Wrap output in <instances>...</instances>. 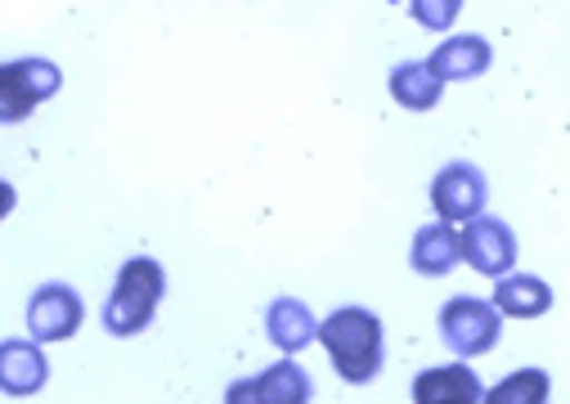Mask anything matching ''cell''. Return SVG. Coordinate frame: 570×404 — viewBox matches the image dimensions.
Instances as JSON below:
<instances>
[{"mask_svg":"<svg viewBox=\"0 0 570 404\" xmlns=\"http://www.w3.org/2000/svg\"><path fill=\"white\" fill-rule=\"evenodd\" d=\"M320 337H324V351L333 355V368L342 382L364 386L382 373V324L373 311L342 306L324 319Z\"/></svg>","mask_w":570,"mask_h":404,"instance_id":"6da1fadb","label":"cell"},{"mask_svg":"<svg viewBox=\"0 0 570 404\" xmlns=\"http://www.w3.org/2000/svg\"><path fill=\"white\" fill-rule=\"evenodd\" d=\"M167 293V275L154 256H130L117 275V288L104 306V333L112 337H135L145 333L158 315V302Z\"/></svg>","mask_w":570,"mask_h":404,"instance_id":"7a4b0ae2","label":"cell"},{"mask_svg":"<svg viewBox=\"0 0 570 404\" xmlns=\"http://www.w3.org/2000/svg\"><path fill=\"white\" fill-rule=\"evenodd\" d=\"M63 72L50 59H14L0 63V126L28 121L46 99H55Z\"/></svg>","mask_w":570,"mask_h":404,"instance_id":"3957f363","label":"cell"},{"mask_svg":"<svg viewBox=\"0 0 570 404\" xmlns=\"http://www.w3.org/2000/svg\"><path fill=\"white\" fill-rule=\"evenodd\" d=\"M499 311L476 297H454L441 311V337L459 359H476L499 346Z\"/></svg>","mask_w":570,"mask_h":404,"instance_id":"277c9868","label":"cell"},{"mask_svg":"<svg viewBox=\"0 0 570 404\" xmlns=\"http://www.w3.org/2000/svg\"><path fill=\"white\" fill-rule=\"evenodd\" d=\"M463 260L476 269V275L499 279L517 265V234L499 216H472L468 234H463Z\"/></svg>","mask_w":570,"mask_h":404,"instance_id":"5b68a950","label":"cell"},{"mask_svg":"<svg viewBox=\"0 0 570 404\" xmlns=\"http://www.w3.org/2000/svg\"><path fill=\"white\" fill-rule=\"evenodd\" d=\"M485 194H490V185H485V176H481V167H472V162H450L436 180H432V203H436V211L454 225V220H472V216H481L485 211Z\"/></svg>","mask_w":570,"mask_h":404,"instance_id":"8992f818","label":"cell"},{"mask_svg":"<svg viewBox=\"0 0 570 404\" xmlns=\"http://www.w3.org/2000/svg\"><path fill=\"white\" fill-rule=\"evenodd\" d=\"M81 319H86V306L68 284H46L28 302V328L37 342H68L81 328Z\"/></svg>","mask_w":570,"mask_h":404,"instance_id":"52a82bcc","label":"cell"},{"mask_svg":"<svg viewBox=\"0 0 570 404\" xmlns=\"http://www.w3.org/2000/svg\"><path fill=\"white\" fill-rule=\"evenodd\" d=\"M311 395H315L311 377L293 359H278L269 373H261L252 382H234L225 400L229 404H247V400H256V404H306Z\"/></svg>","mask_w":570,"mask_h":404,"instance_id":"ba28073f","label":"cell"},{"mask_svg":"<svg viewBox=\"0 0 570 404\" xmlns=\"http://www.w3.org/2000/svg\"><path fill=\"white\" fill-rule=\"evenodd\" d=\"M413 400L417 404H476V400H485V386L468 364H445V368L417 373Z\"/></svg>","mask_w":570,"mask_h":404,"instance_id":"9c48e42d","label":"cell"},{"mask_svg":"<svg viewBox=\"0 0 570 404\" xmlns=\"http://www.w3.org/2000/svg\"><path fill=\"white\" fill-rule=\"evenodd\" d=\"M50 377L41 342H0V391L6 395H37Z\"/></svg>","mask_w":570,"mask_h":404,"instance_id":"30bf717a","label":"cell"},{"mask_svg":"<svg viewBox=\"0 0 570 404\" xmlns=\"http://www.w3.org/2000/svg\"><path fill=\"white\" fill-rule=\"evenodd\" d=\"M413 269L417 275H426V279H441V275H450V269L463 260V238L454 234V225L450 220H441V225H422L417 234H413Z\"/></svg>","mask_w":570,"mask_h":404,"instance_id":"8fae6325","label":"cell"},{"mask_svg":"<svg viewBox=\"0 0 570 404\" xmlns=\"http://www.w3.org/2000/svg\"><path fill=\"white\" fill-rule=\"evenodd\" d=\"M265 333H269V342H274L283 355H297L302 346H311V342L320 337V324H315V315L306 311V302L278 297V302L265 311Z\"/></svg>","mask_w":570,"mask_h":404,"instance_id":"7c38bea8","label":"cell"},{"mask_svg":"<svg viewBox=\"0 0 570 404\" xmlns=\"http://www.w3.org/2000/svg\"><path fill=\"white\" fill-rule=\"evenodd\" d=\"M490 41L485 37H450L432 59H426V68H432L441 81H472L481 72H490Z\"/></svg>","mask_w":570,"mask_h":404,"instance_id":"4fadbf2b","label":"cell"},{"mask_svg":"<svg viewBox=\"0 0 570 404\" xmlns=\"http://www.w3.org/2000/svg\"><path fill=\"white\" fill-rule=\"evenodd\" d=\"M552 306V288L534 275H499V288H494V311L499 315H512V319H539L543 311Z\"/></svg>","mask_w":570,"mask_h":404,"instance_id":"5bb4252c","label":"cell"},{"mask_svg":"<svg viewBox=\"0 0 570 404\" xmlns=\"http://www.w3.org/2000/svg\"><path fill=\"white\" fill-rule=\"evenodd\" d=\"M441 90L445 81L426 68V63H400L391 72V95L400 108H413V112H426V108H436L441 104Z\"/></svg>","mask_w":570,"mask_h":404,"instance_id":"9a60e30c","label":"cell"},{"mask_svg":"<svg viewBox=\"0 0 570 404\" xmlns=\"http://www.w3.org/2000/svg\"><path fill=\"white\" fill-rule=\"evenodd\" d=\"M485 400H490V404H543V400H548V373L525 368V373H517V377H503Z\"/></svg>","mask_w":570,"mask_h":404,"instance_id":"2e32d148","label":"cell"},{"mask_svg":"<svg viewBox=\"0 0 570 404\" xmlns=\"http://www.w3.org/2000/svg\"><path fill=\"white\" fill-rule=\"evenodd\" d=\"M409 10L426 32H450L459 10H463V0H409Z\"/></svg>","mask_w":570,"mask_h":404,"instance_id":"e0dca14e","label":"cell"},{"mask_svg":"<svg viewBox=\"0 0 570 404\" xmlns=\"http://www.w3.org/2000/svg\"><path fill=\"white\" fill-rule=\"evenodd\" d=\"M14 203H19V194H14V185H10V180H0V220H6V216L14 211Z\"/></svg>","mask_w":570,"mask_h":404,"instance_id":"ac0fdd59","label":"cell"}]
</instances>
